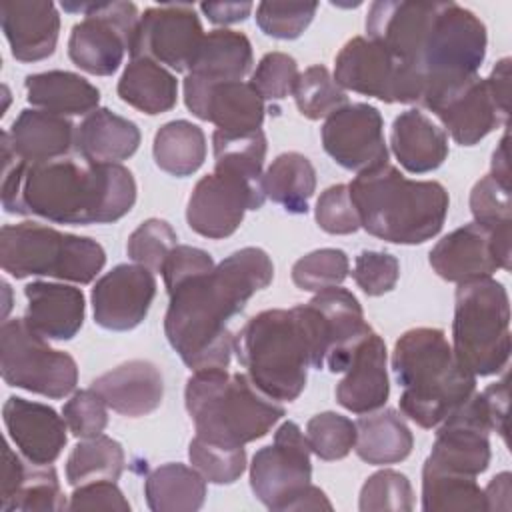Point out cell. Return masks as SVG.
I'll list each match as a JSON object with an SVG mask.
<instances>
[{
	"label": "cell",
	"instance_id": "1",
	"mask_svg": "<svg viewBox=\"0 0 512 512\" xmlns=\"http://www.w3.org/2000/svg\"><path fill=\"white\" fill-rule=\"evenodd\" d=\"M136 202V182L122 164H98L82 156L46 162L16 158L2 134V206L10 214L58 224H108Z\"/></svg>",
	"mask_w": 512,
	"mask_h": 512
},
{
	"label": "cell",
	"instance_id": "2",
	"mask_svg": "<svg viewBox=\"0 0 512 512\" xmlns=\"http://www.w3.org/2000/svg\"><path fill=\"white\" fill-rule=\"evenodd\" d=\"M366 32L416 72L424 88L420 104L476 76L488 42L484 22L456 2H374Z\"/></svg>",
	"mask_w": 512,
	"mask_h": 512
},
{
	"label": "cell",
	"instance_id": "3",
	"mask_svg": "<svg viewBox=\"0 0 512 512\" xmlns=\"http://www.w3.org/2000/svg\"><path fill=\"white\" fill-rule=\"evenodd\" d=\"M272 278L270 256L262 248L248 246L226 256L210 272L168 290L164 332L192 372L228 368L234 352V334L228 330V322Z\"/></svg>",
	"mask_w": 512,
	"mask_h": 512
},
{
	"label": "cell",
	"instance_id": "4",
	"mask_svg": "<svg viewBox=\"0 0 512 512\" xmlns=\"http://www.w3.org/2000/svg\"><path fill=\"white\" fill-rule=\"evenodd\" d=\"M360 228L392 244L434 238L448 214V192L436 180H410L396 166L380 164L348 184Z\"/></svg>",
	"mask_w": 512,
	"mask_h": 512
},
{
	"label": "cell",
	"instance_id": "5",
	"mask_svg": "<svg viewBox=\"0 0 512 512\" xmlns=\"http://www.w3.org/2000/svg\"><path fill=\"white\" fill-rule=\"evenodd\" d=\"M392 370L402 386L400 410L422 428L440 426L476 390V376L456 360L440 328L406 330L394 344Z\"/></svg>",
	"mask_w": 512,
	"mask_h": 512
},
{
	"label": "cell",
	"instance_id": "6",
	"mask_svg": "<svg viewBox=\"0 0 512 512\" xmlns=\"http://www.w3.org/2000/svg\"><path fill=\"white\" fill-rule=\"evenodd\" d=\"M196 436L238 448L266 436L284 416V406L260 392L248 374L226 368L192 372L184 388Z\"/></svg>",
	"mask_w": 512,
	"mask_h": 512
},
{
	"label": "cell",
	"instance_id": "7",
	"mask_svg": "<svg viewBox=\"0 0 512 512\" xmlns=\"http://www.w3.org/2000/svg\"><path fill=\"white\" fill-rule=\"evenodd\" d=\"M234 352L252 384L278 402L296 400L314 366V346L302 308L252 316L234 336Z\"/></svg>",
	"mask_w": 512,
	"mask_h": 512
},
{
	"label": "cell",
	"instance_id": "8",
	"mask_svg": "<svg viewBox=\"0 0 512 512\" xmlns=\"http://www.w3.org/2000/svg\"><path fill=\"white\" fill-rule=\"evenodd\" d=\"M452 352L474 376H492L510 358V300L502 282L478 278L456 288Z\"/></svg>",
	"mask_w": 512,
	"mask_h": 512
},
{
	"label": "cell",
	"instance_id": "9",
	"mask_svg": "<svg viewBox=\"0 0 512 512\" xmlns=\"http://www.w3.org/2000/svg\"><path fill=\"white\" fill-rule=\"evenodd\" d=\"M106 264L104 248L88 238L38 222L6 224L0 232V266L14 278L52 276L90 284Z\"/></svg>",
	"mask_w": 512,
	"mask_h": 512
},
{
	"label": "cell",
	"instance_id": "10",
	"mask_svg": "<svg viewBox=\"0 0 512 512\" xmlns=\"http://www.w3.org/2000/svg\"><path fill=\"white\" fill-rule=\"evenodd\" d=\"M0 372L8 386L48 398L68 396L78 382L76 360L50 348L24 318L6 320L0 328Z\"/></svg>",
	"mask_w": 512,
	"mask_h": 512
},
{
	"label": "cell",
	"instance_id": "11",
	"mask_svg": "<svg viewBox=\"0 0 512 512\" xmlns=\"http://www.w3.org/2000/svg\"><path fill=\"white\" fill-rule=\"evenodd\" d=\"M68 12H82L84 20L74 24L68 38V56L84 72L110 76L130 48L138 8L132 2H62Z\"/></svg>",
	"mask_w": 512,
	"mask_h": 512
},
{
	"label": "cell",
	"instance_id": "12",
	"mask_svg": "<svg viewBox=\"0 0 512 512\" xmlns=\"http://www.w3.org/2000/svg\"><path fill=\"white\" fill-rule=\"evenodd\" d=\"M334 80L342 90L394 104H420L422 82L406 64H402L382 44L354 36L336 56Z\"/></svg>",
	"mask_w": 512,
	"mask_h": 512
},
{
	"label": "cell",
	"instance_id": "13",
	"mask_svg": "<svg viewBox=\"0 0 512 512\" xmlns=\"http://www.w3.org/2000/svg\"><path fill=\"white\" fill-rule=\"evenodd\" d=\"M314 346V368L344 372L358 344L372 332L358 298L346 288L316 292L300 304Z\"/></svg>",
	"mask_w": 512,
	"mask_h": 512
},
{
	"label": "cell",
	"instance_id": "14",
	"mask_svg": "<svg viewBox=\"0 0 512 512\" xmlns=\"http://www.w3.org/2000/svg\"><path fill=\"white\" fill-rule=\"evenodd\" d=\"M266 200L262 180H252L236 172L214 168L202 176L186 208L188 226L204 238H226L238 230L246 210L262 208Z\"/></svg>",
	"mask_w": 512,
	"mask_h": 512
},
{
	"label": "cell",
	"instance_id": "15",
	"mask_svg": "<svg viewBox=\"0 0 512 512\" xmlns=\"http://www.w3.org/2000/svg\"><path fill=\"white\" fill-rule=\"evenodd\" d=\"M310 444L300 426L286 420L274 432V442L252 456L250 486L270 510H286L288 502L310 484Z\"/></svg>",
	"mask_w": 512,
	"mask_h": 512
},
{
	"label": "cell",
	"instance_id": "16",
	"mask_svg": "<svg viewBox=\"0 0 512 512\" xmlns=\"http://www.w3.org/2000/svg\"><path fill=\"white\" fill-rule=\"evenodd\" d=\"M430 266L440 278L458 284L490 278L498 268L510 270V226L464 224L436 242Z\"/></svg>",
	"mask_w": 512,
	"mask_h": 512
},
{
	"label": "cell",
	"instance_id": "17",
	"mask_svg": "<svg viewBox=\"0 0 512 512\" xmlns=\"http://www.w3.org/2000/svg\"><path fill=\"white\" fill-rule=\"evenodd\" d=\"M202 38L204 30L192 6L162 4L144 10L128 52L132 58H150L176 72H188Z\"/></svg>",
	"mask_w": 512,
	"mask_h": 512
},
{
	"label": "cell",
	"instance_id": "18",
	"mask_svg": "<svg viewBox=\"0 0 512 512\" xmlns=\"http://www.w3.org/2000/svg\"><path fill=\"white\" fill-rule=\"evenodd\" d=\"M322 146L336 164L358 174L386 164L382 114L362 102L340 106L322 124Z\"/></svg>",
	"mask_w": 512,
	"mask_h": 512
},
{
	"label": "cell",
	"instance_id": "19",
	"mask_svg": "<svg viewBox=\"0 0 512 512\" xmlns=\"http://www.w3.org/2000/svg\"><path fill=\"white\" fill-rule=\"evenodd\" d=\"M422 106L436 114L462 146H474L498 126L506 128L510 118V112L502 110L492 96L486 78L478 74L440 90Z\"/></svg>",
	"mask_w": 512,
	"mask_h": 512
},
{
	"label": "cell",
	"instance_id": "20",
	"mask_svg": "<svg viewBox=\"0 0 512 512\" xmlns=\"http://www.w3.org/2000/svg\"><path fill=\"white\" fill-rule=\"evenodd\" d=\"M186 108L200 120H208L222 132H254L264 122V100L250 82H204L186 74Z\"/></svg>",
	"mask_w": 512,
	"mask_h": 512
},
{
	"label": "cell",
	"instance_id": "21",
	"mask_svg": "<svg viewBox=\"0 0 512 512\" xmlns=\"http://www.w3.org/2000/svg\"><path fill=\"white\" fill-rule=\"evenodd\" d=\"M154 296L152 270L140 264H118L92 288L94 320L106 330H132L146 318Z\"/></svg>",
	"mask_w": 512,
	"mask_h": 512
},
{
	"label": "cell",
	"instance_id": "22",
	"mask_svg": "<svg viewBox=\"0 0 512 512\" xmlns=\"http://www.w3.org/2000/svg\"><path fill=\"white\" fill-rule=\"evenodd\" d=\"M2 416L12 442L28 462L48 466L62 454L68 426L54 408L10 396L2 406Z\"/></svg>",
	"mask_w": 512,
	"mask_h": 512
},
{
	"label": "cell",
	"instance_id": "23",
	"mask_svg": "<svg viewBox=\"0 0 512 512\" xmlns=\"http://www.w3.org/2000/svg\"><path fill=\"white\" fill-rule=\"evenodd\" d=\"M0 20L12 56L20 62H38L54 54L60 16L48 0H14L0 4Z\"/></svg>",
	"mask_w": 512,
	"mask_h": 512
},
{
	"label": "cell",
	"instance_id": "24",
	"mask_svg": "<svg viewBox=\"0 0 512 512\" xmlns=\"http://www.w3.org/2000/svg\"><path fill=\"white\" fill-rule=\"evenodd\" d=\"M346 376L336 386V400L354 414H368L382 408L390 394L386 372V344L372 330L354 350Z\"/></svg>",
	"mask_w": 512,
	"mask_h": 512
},
{
	"label": "cell",
	"instance_id": "25",
	"mask_svg": "<svg viewBox=\"0 0 512 512\" xmlns=\"http://www.w3.org/2000/svg\"><path fill=\"white\" fill-rule=\"evenodd\" d=\"M90 388L108 408L130 418L154 412L164 398L162 372L150 360L124 362L92 380Z\"/></svg>",
	"mask_w": 512,
	"mask_h": 512
},
{
	"label": "cell",
	"instance_id": "26",
	"mask_svg": "<svg viewBox=\"0 0 512 512\" xmlns=\"http://www.w3.org/2000/svg\"><path fill=\"white\" fill-rule=\"evenodd\" d=\"M68 508L58 474L48 466L24 462L4 446V472L0 510L2 512H56Z\"/></svg>",
	"mask_w": 512,
	"mask_h": 512
},
{
	"label": "cell",
	"instance_id": "27",
	"mask_svg": "<svg viewBox=\"0 0 512 512\" xmlns=\"http://www.w3.org/2000/svg\"><path fill=\"white\" fill-rule=\"evenodd\" d=\"M24 296V320L46 340H70L82 328L86 302L80 288L38 280L24 288Z\"/></svg>",
	"mask_w": 512,
	"mask_h": 512
},
{
	"label": "cell",
	"instance_id": "28",
	"mask_svg": "<svg viewBox=\"0 0 512 512\" xmlns=\"http://www.w3.org/2000/svg\"><path fill=\"white\" fill-rule=\"evenodd\" d=\"M2 134L8 138L16 158L46 162L68 156L76 140V126L66 116L26 108Z\"/></svg>",
	"mask_w": 512,
	"mask_h": 512
},
{
	"label": "cell",
	"instance_id": "29",
	"mask_svg": "<svg viewBox=\"0 0 512 512\" xmlns=\"http://www.w3.org/2000/svg\"><path fill=\"white\" fill-rule=\"evenodd\" d=\"M390 146L396 160L414 174L436 170L448 156L446 132L416 108L394 118Z\"/></svg>",
	"mask_w": 512,
	"mask_h": 512
},
{
	"label": "cell",
	"instance_id": "30",
	"mask_svg": "<svg viewBox=\"0 0 512 512\" xmlns=\"http://www.w3.org/2000/svg\"><path fill=\"white\" fill-rule=\"evenodd\" d=\"M140 146L138 126L108 108H96L76 126L74 148L90 162L118 164Z\"/></svg>",
	"mask_w": 512,
	"mask_h": 512
},
{
	"label": "cell",
	"instance_id": "31",
	"mask_svg": "<svg viewBox=\"0 0 512 512\" xmlns=\"http://www.w3.org/2000/svg\"><path fill=\"white\" fill-rule=\"evenodd\" d=\"M252 62V44L246 34L218 28L204 34L186 74L210 84L234 82L250 72Z\"/></svg>",
	"mask_w": 512,
	"mask_h": 512
},
{
	"label": "cell",
	"instance_id": "32",
	"mask_svg": "<svg viewBox=\"0 0 512 512\" xmlns=\"http://www.w3.org/2000/svg\"><path fill=\"white\" fill-rule=\"evenodd\" d=\"M30 104L60 116L90 114L98 108L100 92L76 72L48 70L30 74L24 80Z\"/></svg>",
	"mask_w": 512,
	"mask_h": 512
},
{
	"label": "cell",
	"instance_id": "33",
	"mask_svg": "<svg viewBox=\"0 0 512 512\" xmlns=\"http://www.w3.org/2000/svg\"><path fill=\"white\" fill-rule=\"evenodd\" d=\"M118 96L132 108L154 116L176 106L178 82L162 64L150 58H132L118 80Z\"/></svg>",
	"mask_w": 512,
	"mask_h": 512
},
{
	"label": "cell",
	"instance_id": "34",
	"mask_svg": "<svg viewBox=\"0 0 512 512\" xmlns=\"http://www.w3.org/2000/svg\"><path fill=\"white\" fill-rule=\"evenodd\" d=\"M356 454L374 466L396 464L410 456L414 436L396 410L360 416L356 422Z\"/></svg>",
	"mask_w": 512,
	"mask_h": 512
},
{
	"label": "cell",
	"instance_id": "35",
	"mask_svg": "<svg viewBox=\"0 0 512 512\" xmlns=\"http://www.w3.org/2000/svg\"><path fill=\"white\" fill-rule=\"evenodd\" d=\"M144 494L154 512H194L206 500V480L194 466L168 462L148 474Z\"/></svg>",
	"mask_w": 512,
	"mask_h": 512
},
{
	"label": "cell",
	"instance_id": "36",
	"mask_svg": "<svg viewBox=\"0 0 512 512\" xmlns=\"http://www.w3.org/2000/svg\"><path fill=\"white\" fill-rule=\"evenodd\" d=\"M266 198L280 204L286 212L306 214L308 200L316 190V170L300 152H284L272 160L262 176Z\"/></svg>",
	"mask_w": 512,
	"mask_h": 512
},
{
	"label": "cell",
	"instance_id": "37",
	"mask_svg": "<svg viewBox=\"0 0 512 512\" xmlns=\"http://www.w3.org/2000/svg\"><path fill=\"white\" fill-rule=\"evenodd\" d=\"M154 162L172 176L194 174L206 158V136L188 120H172L158 128L152 146Z\"/></svg>",
	"mask_w": 512,
	"mask_h": 512
},
{
	"label": "cell",
	"instance_id": "38",
	"mask_svg": "<svg viewBox=\"0 0 512 512\" xmlns=\"http://www.w3.org/2000/svg\"><path fill=\"white\" fill-rule=\"evenodd\" d=\"M422 508L426 512H480L486 510L484 490L472 476L452 474L424 464Z\"/></svg>",
	"mask_w": 512,
	"mask_h": 512
},
{
	"label": "cell",
	"instance_id": "39",
	"mask_svg": "<svg viewBox=\"0 0 512 512\" xmlns=\"http://www.w3.org/2000/svg\"><path fill=\"white\" fill-rule=\"evenodd\" d=\"M124 450L120 442L98 434L78 442L66 460V480L80 486L94 480H118L124 470Z\"/></svg>",
	"mask_w": 512,
	"mask_h": 512
},
{
	"label": "cell",
	"instance_id": "40",
	"mask_svg": "<svg viewBox=\"0 0 512 512\" xmlns=\"http://www.w3.org/2000/svg\"><path fill=\"white\" fill-rule=\"evenodd\" d=\"M212 148L214 168H224L252 180H262V166L266 158V136L262 130L240 134L214 130Z\"/></svg>",
	"mask_w": 512,
	"mask_h": 512
},
{
	"label": "cell",
	"instance_id": "41",
	"mask_svg": "<svg viewBox=\"0 0 512 512\" xmlns=\"http://www.w3.org/2000/svg\"><path fill=\"white\" fill-rule=\"evenodd\" d=\"M292 96L300 114L310 120L330 116L334 110L348 104L346 92L336 84L334 76L322 64L310 66L298 76Z\"/></svg>",
	"mask_w": 512,
	"mask_h": 512
},
{
	"label": "cell",
	"instance_id": "42",
	"mask_svg": "<svg viewBox=\"0 0 512 512\" xmlns=\"http://www.w3.org/2000/svg\"><path fill=\"white\" fill-rule=\"evenodd\" d=\"M348 256L340 248H320L308 252L292 266V282L300 290L320 292L340 286L348 276Z\"/></svg>",
	"mask_w": 512,
	"mask_h": 512
},
{
	"label": "cell",
	"instance_id": "43",
	"mask_svg": "<svg viewBox=\"0 0 512 512\" xmlns=\"http://www.w3.org/2000/svg\"><path fill=\"white\" fill-rule=\"evenodd\" d=\"M188 458L192 466L212 484H232L246 470L244 446L228 448L194 436L188 446Z\"/></svg>",
	"mask_w": 512,
	"mask_h": 512
},
{
	"label": "cell",
	"instance_id": "44",
	"mask_svg": "<svg viewBox=\"0 0 512 512\" xmlns=\"http://www.w3.org/2000/svg\"><path fill=\"white\" fill-rule=\"evenodd\" d=\"M310 450L322 460H340L356 444V424L336 412H320L306 424Z\"/></svg>",
	"mask_w": 512,
	"mask_h": 512
},
{
	"label": "cell",
	"instance_id": "45",
	"mask_svg": "<svg viewBox=\"0 0 512 512\" xmlns=\"http://www.w3.org/2000/svg\"><path fill=\"white\" fill-rule=\"evenodd\" d=\"M358 508L362 512H408L414 508L410 480L396 470L374 472L360 490Z\"/></svg>",
	"mask_w": 512,
	"mask_h": 512
},
{
	"label": "cell",
	"instance_id": "46",
	"mask_svg": "<svg viewBox=\"0 0 512 512\" xmlns=\"http://www.w3.org/2000/svg\"><path fill=\"white\" fill-rule=\"evenodd\" d=\"M176 240V232L166 220L148 218L130 234L126 252L136 264L152 272H162V266L176 246Z\"/></svg>",
	"mask_w": 512,
	"mask_h": 512
},
{
	"label": "cell",
	"instance_id": "47",
	"mask_svg": "<svg viewBox=\"0 0 512 512\" xmlns=\"http://www.w3.org/2000/svg\"><path fill=\"white\" fill-rule=\"evenodd\" d=\"M318 4L314 2H260L256 6L258 28L280 40L298 38L312 22Z\"/></svg>",
	"mask_w": 512,
	"mask_h": 512
},
{
	"label": "cell",
	"instance_id": "48",
	"mask_svg": "<svg viewBox=\"0 0 512 512\" xmlns=\"http://www.w3.org/2000/svg\"><path fill=\"white\" fill-rule=\"evenodd\" d=\"M298 76V64L290 54L268 52L252 72L250 84L262 100H282L292 94Z\"/></svg>",
	"mask_w": 512,
	"mask_h": 512
},
{
	"label": "cell",
	"instance_id": "49",
	"mask_svg": "<svg viewBox=\"0 0 512 512\" xmlns=\"http://www.w3.org/2000/svg\"><path fill=\"white\" fill-rule=\"evenodd\" d=\"M470 210L474 214V222L488 228L512 226L510 186L486 174L474 184L470 192Z\"/></svg>",
	"mask_w": 512,
	"mask_h": 512
},
{
	"label": "cell",
	"instance_id": "50",
	"mask_svg": "<svg viewBox=\"0 0 512 512\" xmlns=\"http://www.w3.org/2000/svg\"><path fill=\"white\" fill-rule=\"evenodd\" d=\"M318 226L328 234H352L360 228L358 210L352 202L348 184H334L326 188L314 210Z\"/></svg>",
	"mask_w": 512,
	"mask_h": 512
},
{
	"label": "cell",
	"instance_id": "51",
	"mask_svg": "<svg viewBox=\"0 0 512 512\" xmlns=\"http://www.w3.org/2000/svg\"><path fill=\"white\" fill-rule=\"evenodd\" d=\"M400 276V264L396 256L388 252L362 250L354 260L352 278L358 288L368 296H382L390 292Z\"/></svg>",
	"mask_w": 512,
	"mask_h": 512
},
{
	"label": "cell",
	"instance_id": "52",
	"mask_svg": "<svg viewBox=\"0 0 512 512\" xmlns=\"http://www.w3.org/2000/svg\"><path fill=\"white\" fill-rule=\"evenodd\" d=\"M106 408L108 406L100 398V394L88 388L72 394V398L62 408V416L68 430L76 438H92L102 434L108 424Z\"/></svg>",
	"mask_w": 512,
	"mask_h": 512
},
{
	"label": "cell",
	"instance_id": "53",
	"mask_svg": "<svg viewBox=\"0 0 512 512\" xmlns=\"http://www.w3.org/2000/svg\"><path fill=\"white\" fill-rule=\"evenodd\" d=\"M214 266L216 264L208 252L194 248V246H186V244L178 246L176 244L162 266L166 290L176 288L178 284H182L184 280H188L192 276L210 272Z\"/></svg>",
	"mask_w": 512,
	"mask_h": 512
},
{
	"label": "cell",
	"instance_id": "54",
	"mask_svg": "<svg viewBox=\"0 0 512 512\" xmlns=\"http://www.w3.org/2000/svg\"><path fill=\"white\" fill-rule=\"evenodd\" d=\"M68 510H116L128 512L130 504L114 480H94L74 486Z\"/></svg>",
	"mask_w": 512,
	"mask_h": 512
},
{
	"label": "cell",
	"instance_id": "55",
	"mask_svg": "<svg viewBox=\"0 0 512 512\" xmlns=\"http://www.w3.org/2000/svg\"><path fill=\"white\" fill-rule=\"evenodd\" d=\"M482 398L488 406L490 418H492V432H498L502 440L508 438V380L502 378L500 382L490 384L484 388Z\"/></svg>",
	"mask_w": 512,
	"mask_h": 512
},
{
	"label": "cell",
	"instance_id": "56",
	"mask_svg": "<svg viewBox=\"0 0 512 512\" xmlns=\"http://www.w3.org/2000/svg\"><path fill=\"white\" fill-rule=\"evenodd\" d=\"M252 2H204L200 10L208 16L214 24H234L242 22L252 12Z\"/></svg>",
	"mask_w": 512,
	"mask_h": 512
},
{
	"label": "cell",
	"instance_id": "57",
	"mask_svg": "<svg viewBox=\"0 0 512 512\" xmlns=\"http://www.w3.org/2000/svg\"><path fill=\"white\" fill-rule=\"evenodd\" d=\"M510 472H500L494 476L488 486L484 488L486 510H502L508 512L512 508V486H510Z\"/></svg>",
	"mask_w": 512,
	"mask_h": 512
},
{
	"label": "cell",
	"instance_id": "58",
	"mask_svg": "<svg viewBox=\"0 0 512 512\" xmlns=\"http://www.w3.org/2000/svg\"><path fill=\"white\" fill-rule=\"evenodd\" d=\"M486 84L500 108L510 112V58H502L496 62L490 76L486 78Z\"/></svg>",
	"mask_w": 512,
	"mask_h": 512
},
{
	"label": "cell",
	"instance_id": "59",
	"mask_svg": "<svg viewBox=\"0 0 512 512\" xmlns=\"http://www.w3.org/2000/svg\"><path fill=\"white\" fill-rule=\"evenodd\" d=\"M286 510H332V504L318 486L308 484L298 494H294Z\"/></svg>",
	"mask_w": 512,
	"mask_h": 512
},
{
	"label": "cell",
	"instance_id": "60",
	"mask_svg": "<svg viewBox=\"0 0 512 512\" xmlns=\"http://www.w3.org/2000/svg\"><path fill=\"white\" fill-rule=\"evenodd\" d=\"M496 180L510 186V162H508V132H504L502 140L498 142L494 154H492V172Z\"/></svg>",
	"mask_w": 512,
	"mask_h": 512
}]
</instances>
